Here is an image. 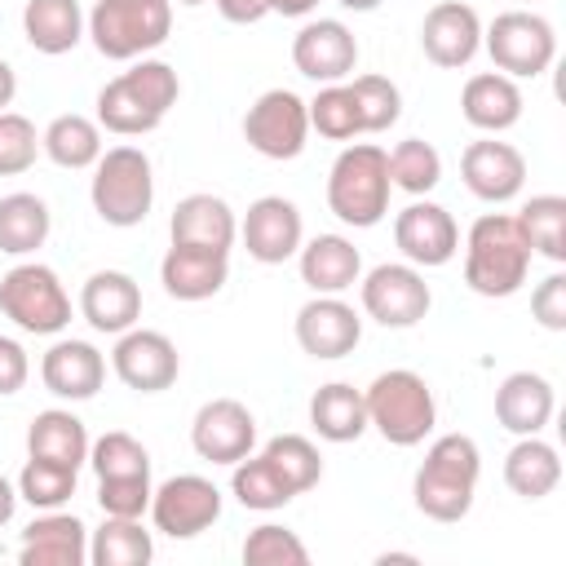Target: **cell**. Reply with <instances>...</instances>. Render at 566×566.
I'll list each match as a JSON object with an SVG mask.
<instances>
[{"label":"cell","mask_w":566,"mask_h":566,"mask_svg":"<svg viewBox=\"0 0 566 566\" xmlns=\"http://www.w3.org/2000/svg\"><path fill=\"white\" fill-rule=\"evenodd\" d=\"M75 473L80 469H71V464H53V460L31 455L18 473V500H27L31 509H62L75 495Z\"/></svg>","instance_id":"obj_40"},{"label":"cell","mask_w":566,"mask_h":566,"mask_svg":"<svg viewBox=\"0 0 566 566\" xmlns=\"http://www.w3.org/2000/svg\"><path fill=\"white\" fill-rule=\"evenodd\" d=\"M168 234L172 243H190V248H217V252H230L234 234H239V221L230 212V203L221 195H186L177 208H172V221H168Z\"/></svg>","instance_id":"obj_27"},{"label":"cell","mask_w":566,"mask_h":566,"mask_svg":"<svg viewBox=\"0 0 566 566\" xmlns=\"http://www.w3.org/2000/svg\"><path fill=\"white\" fill-rule=\"evenodd\" d=\"M460 115L482 128V133H504L522 119V88L513 75L504 71H482V75H469L464 80V93H460Z\"/></svg>","instance_id":"obj_26"},{"label":"cell","mask_w":566,"mask_h":566,"mask_svg":"<svg viewBox=\"0 0 566 566\" xmlns=\"http://www.w3.org/2000/svg\"><path fill=\"white\" fill-rule=\"evenodd\" d=\"M230 491L243 509H256V513H274L292 500V486L279 478V469L265 455H243L230 473Z\"/></svg>","instance_id":"obj_37"},{"label":"cell","mask_w":566,"mask_h":566,"mask_svg":"<svg viewBox=\"0 0 566 566\" xmlns=\"http://www.w3.org/2000/svg\"><path fill=\"white\" fill-rule=\"evenodd\" d=\"M460 177L482 203H509L526 181V159L509 142H469L460 155Z\"/></svg>","instance_id":"obj_20"},{"label":"cell","mask_w":566,"mask_h":566,"mask_svg":"<svg viewBox=\"0 0 566 566\" xmlns=\"http://www.w3.org/2000/svg\"><path fill=\"white\" fill-rule=\"evenodd\" d=\"M517 226L531 252L548 261H566V199L562 195H531L517 212Z\"/></svg>","instance_id":"obj_36"},{"label":"cell","mask_w":566,"mask_h":566,"mask_svg":"<svg viewBox=\"0 0 566 566\" xmlns=\"http://www.w3.org/2000/svg\"><path fill=\"white\" fill-rule=\"evenodd\" d=\"M27 376H31V358H27V349H22L13 336H0V398L18 394V389L27 385Z\"/></svg>","instance_id":"obj_48"},{"label":"cell","mask_w":566,"mask_h":566,"mask_svg":"<svg viewBox=\"0 0 566 566\" xmlns=\"http://www.w3.org/2000/svg\"><path fill=\"white\" fill-rule=\"evenodd\" d=\"M385 155H389V181L407 195H429L442 181V155L420 137H407Z\"/></svg>","instance_id":"obj_39"},{"label":"cell","mask_w":566,"mask_h":566,"mask_svg":"<svg viewBox=\"0 0 566 566\" xmlns=\"http://www.w3.org/2000/svg\"><path fill=\"white\" fill-rule=\"evenodd\" d=\"M97 504L106 517H142L150 509V478H97Z\"/></svg>","instance_id":"obj_46"},{"label":"cell","mask_w":566,"mask_h":566,"mask_svg":"<svg viewBox=\"0 0 566 566\" xmlns=\"http://www.w3.org/2000/svg\"><path fill=\"white\" fill-rule=\"evenodd\" d=\"M243 562L248 566H305L310 562V548L301 544L296 531H287L279 522H261L243 539Z\"/></svg>","instance_id":"obj_44"},{"label":"cell","mask_w":566,"mask_h":566,"mask_svg":"<svg viewBox=\"0 0 566 566\" xmlns=\"http://www.w3.org/2000/svg\"><path fill=\"white\" fill-rule=\"evenodd\" d=\"M261 455L279 469V478L292 486V495L318 486V478H323V455H318V447H314L310 438H301V433H279V438H270Z\"/></svg>","instance_id":"obj_38"},{"label":"cell","mask_w":566,"mask_h":566,"mask_svg":"<svg viewBox=\"0 0 566 566\" xmlns=\"http://www.w3.org/2000/svg\"><path fill=\"white\" fill-rule=\"evenodd\" d=\"M0 314L31 336H57L71 323V296L49 265L22 261L0 279Z\"/></svg>","instance_id":"obj_8"},{"label":"cell","mask_w":566,"mask_h":566,"mask_svg":"<svg viewBox=\"0 0 566 566\" xmlns=\"http://www.w3.org/2000/svg\"><path fill=\"white\" fill-rule=\"evenodd\" d=\"M504 482H509V491L522 495V500H544V495H553L557 482H562V460H557V451H553L539 433H526V438H517V442L509 447V455H504Z\"/></svg>","instance_id":"obj_30"},{"label":"cell","mask_w":566,"mask_h":566,"mask_svg":"<svg viewBox=\"0 0 566 566\" xmlns=\"http://www.w3.org/2000/svg\"><path fill=\"white\" fill-rule=\"evenodd\" d=\"M84 9L80 0H27L22 9V31L31 40L35 53H71L80 40H84Z\"/></svg>","instance_id":"obj_29"},{"label":"cell","mask_w":566,"mask_h":566,"mask_svg":"<svg viewBox=\"0 0 566 566\" xmlns=\"http://www.w3.org/2000/svg\"><path fill=\"white\" fill-rule=\"evenodd\" d=\"M111 367L137 394H164V389H172V380L181 371V358H177V345L164 332L128 327V332H119V340L111 349Z\"/></svg>","instance_id":"obj_13"},{"label":"cell","mask_w":566,"mask_h":566,"mask_svg":"<svg viewBox=\"0 0 566 566\" xmlns=\"http://www.w3.org/2000/svg\"><path fill=\"white\" fill-rule=\"evenodd\" d=\"M217 9H221L226 22L248 27V22H261L270 13V0H217Z\"/></svg>","instance_id":"obj_49"},{"label":"cell","mask_w":566,"mask_h":566,"mask_svg":"<svg viewBox=\"0 0 566 566\" xmlns=\"http://www.w3.org/2000/svg\"><path fill=\"white\" fill-rule=\"evenodd\" d=\"M531 314H535L539 327L566 332V274H548V279L531 292Z\"/></svg>","instance_id":"obj_47"},{"label":"cell","mask_w":566,"mask_h":566,"mask_svg":"<svg viewBox=\"0 0 566 566\" xmlns=\"http://www.w3.org/2000/svg\"><path fill=\"white\" fill-rule=\"evenodd\" d=\"M88 464L97 478H150V455L133 433H102L97 442H88Z\"/></svg>","instance_id":"obj_42"},{"label":"cell","mask_w":566,"mask_h":566,"mask_svg":"<svg viewBox=\"0 0 566 566\" xmlns=\"http://www.w3.org/2000/svg\"><path fill=\"white\" fill-rule=\"evenodd\" d=\"M40 155V137L35 124L18 111H0V177H18L35 164Z\"/></svg>","instance_id":"obj_45"},{"label":"cell","mask_w":566,"mask_h":566,"mask_svg":"<svg viewBox=\"0 0 566 566\" xmlns=\"http://www.w3.org/2000/svg\"><path fill=\"white\" fill-rule=\"evenodd\" d=\"M486 40V53L495 62V71L504 75H544L557 57V35H553V22L531 13V9H509V13H495V22L482 31Z\"/></svg>","instance_id":"obj_9"},{"label":"cell","mask_w":566,"mask_h":566,"mask_svg":"<svg viewBox=\"0 0 566 566\" xmlns=\"http://www.w3.org/2000/svg\"><path fill=\"white\" fill-rule=\"evenodd\" d=\"M80 314L88 318L93 332H106V336H119L128 327H137L142 318V287L133 274L124 270H97L84 279L80 287Z\"/></svg>","instance_id":"obj_22"},{"label":"cell","mask_w":566,"mask_h":566,"mask_svg":"<svg viewBox=\"0 0 566 566\" xmlns=\"http://www.w3.org/2000/svg\"><path fill=\"white\" fill-rule=\"evenodd\" d=\"M349 93H354L363 133H385V128L398 124V115H402V93H398L394 80H385V75H358V80L349 84Z\"/></svg>","instance_id":"obj_43"},{"label":"cell","mask_w":566,"mask_h":566,"mask_svg":"<svg viewBox=\"0 0 566 566\" xmlns=\"http://www.w3.org/2000/svg\"><path fill=\"white\" fill-rule=\"evenodd\" d=\"M394 243L411 265L433 270V265H447L460 252V230H455V221L442 203L424 199V203H407L394 217Z\"/></svg>","instance_id":"obj_17"},{"label":"cell","mask_w":566,"mask_h":566,"mask_svg":"<svg viewBox=\"0 0 566 566\" xmlns=\"http://www.w3.org/2000/svg\"><path fill=\"white\" fill-rule=\"evenodd\" d=\"M172 31V0H97L88 13L93 49L111 62L159 49Z\"/></svg>","instance_id":"obj_7"},{"label":"cell","mask_w":566,"mask_h":566,"mask_svg":"<svg viewBox=\"0 0 566 566\" xmlns=\"http://www.w3.org/2000/svg\"><path fill=\"white\" fill-rule=\"evenodd\" d=\"M13 93H18V75H13V66L0 57V111L13 102Z\"/></svg>","instance_id":"obj_52"},{"label":"cell","mask_w":566,"mask_h":566,"mask_svg":"<svg viewBox=\"0 0 566 566\" xmlns=\"http://www.w3.org/2000/svg\"><path fill=\"white\" fill-rule=\"evenodd\" d=\"M478 44H482V18L473 13V4L442 0L420 22V49L433 66H447V71L469 66Z\"/></svg>","instance_id":"obj_19"},{"label":"cell","mask_w":566,"mask_h":566,"mask_svg":"<svg viewBox=\"0 0 566 566\" xmlns=\"http://www.w3.org/2000/svg\"><path fill=\"white\" fill-rule=\"evenodd\" d=\"M243 137L265 159H296L310 137V111L292 88H270L248 106Z\"/></svg>","instance_id":"obj_10"},{"label":"cell","mask_w":566,"mask_h":566,"mask_svg":"<svg viewBox=\"0 0 566 566\" xmlns=\"http://www.w3.org/2000/svg\"><path fill=\"white\" fill-rule=\"evenodd\" d=\"M13 509H18V486L9 478H0V526L13 522Z\"/></svg>","instance_id":"obj_50"},{"label":"cell","mask_w":566,"mask_h":566,"mask_svg":"<svg viewBox=\"0 0 566 566\" xmlns=\"http://www.w3.org/2000/svg\"><path fill=\"white\" fill-rule=\"evenodd\" d=\"M40 150L57 164V168H93L102 155V124L88 115H57L44 137Z\"/></svg>","instance_id":"obj_35"},{"label":"cell","mask_w":566,"mask_h":566,"mask_svg":"<svg viewBox=\"0 0 566 566\" xmlns=\"http://www.w3.org/2000/svg\"><path fill=\"white\" fill-rule=\"evenodd\" d=\"M243 234V248L252 261L261 265H283L301 252V239H305V226H301V212L292 199L283 195H261L256 203H248V217L239 226Z\"/></svg>","instance_id":"obj_15"},{"label":"cell","mask_w":566,"mask_h":566,"mask_svg":"<svg viewBox=\"0 0 566 566\" xmlns=\"http://www.w3.org/2000/svg\"><path fill=\"white\" fill-rule=\"evenodd\" d=\"M495 420L526 438V433H539L548 420H553V385L539 376V371H513L500 380L495 389Z\"/></svg>","instance_id":"obj_28"},{"label":"cell","mask_w":566,"mask_h":566,"mask_svg":"<svg viewBox=\"0 0 566 566\" xmlns=\"http://www.w3.org/2000/svg\"><path fill=\"white\" fill-rule=\"evenodd\" d=\"M181 80L168 62L142 57L133 71L115 75L97 93V124L115 137H142L164 124V115L177 106Z\"/></svg>","instance_id":"obj_1"},{"label":"cell","mask_w":566,"mask_h":566,"mask_svg":"<svg viewBox=\"0 0 566 566\" xmlns=\"http://www.w3.org/2000/svg\"><path fill=\"white\" fill-rule=\"evenodd\" d=\"M226 279H230V252L217 248L172 243L159 261V283L172 301H208L226 287Z\"/></svg>","instance_id":"obj_21"},{"label":"cell","mask_w":566,"mask_h":566,"mask_svg":"<svg viewBox=\"0 0 566 566\" xmlns=\"http://www.w3.org/2000/svg\"><path fill=\"white\" fill-rule=\"evenodd\" d=\"M363 402H367V429H376L394 447H420L438 424L433 389L424 385V376L407 367L380 371L363 389Z\"/></svg>","instance_id":"obj_4"},{"label":"cell","mask_w":566,"mask_h":566,"mask_svg":"<svg viewBox=\"0 0 566 566\" xmlns=\"http://www.w3.org/2000/svg\"><path fill=\"white\" fill-rule=\"evenodd\" d=\"M336 4H345V9H354V13H371L380 0H336Z\"/></svg>","instance_id":"obj_53"},{"label":"cell","mask_w":566,"mask_h":566,"mask_svg":"<svg viewBox=\"0 0 566 566\" xmlns=\"http://www.w3.org/2000/svg\"><path fill=\"white\" fill-rule=\"evenodd\" d=\"M318 0H270V13H283V18H305Z\"/></svg>","instance_id":"obj_51"},{"label":"cell","mask_w":566,"mask_h":566,"mask_svg":"<svg viewBox=\"0 0 566 566\" xmlns=\"http://www.w3.org/2000/svg\"><path fill=\"white\" fill-rule=\"evenodd\" d=\"M358 296H363L367 318H376L380 327H416L433 305V292H429L424 274L411 261L407 265H398V261L376 265L358 283Z\"/></svg>","instance_id":"obj_11"},{"label":"cell","mask_w":566,"mask_h":566,"mask_svg":"<svg viewBox=\"0 0 566 566\" xmlns=\"http://www.w3.org/2000/svg\"><path fill=\"white\" fill-rule=\"evenodd\" d=\"M49 226H53V217H49V203L40 195L13 190V195L0 199V252L27 256V252L44 248Z\"/></svg>","instance_id":"obj_33"},{"label":"cell","mask_w":566,"mask_h":566,"mask_svg":"<svg viewBox=\"0 0 566 566\" xmlns=\"http://www.w3.org/2000/svg\"><path fill=\"white\" fill-rule=\"evenodd\" d=\"M155 557V539L142 517H106L88 539L93 566H146Z\"/></svg>","instance_id":"obj_34"},{"label":"cell","mask_w":566,"mask_h":566,"mask_svg":"<svg viewBox=\"0 0 566 566\" xmlns=\"http://www.w3.org/2000/svg\"><path fill=\"white\" fill-rule=\"evenodd\" d=\"M150 517L168 539H195L221 517V491L199 473H177L150 491Z\"/></svg>","instance_id":"obj_12"},{"label":"cell","mask_w":566,"mask_h":566,"mask_svg":"<svg viewBox=\"0 0 566 566\" xmlns=\"http://www.w3.org/2000/svg\"><path fill=\"white\" fill-rule=\"evenodd\" d=\"M531 243L509 212H486L469 226L464 239V283L478 296H513L531 274Z\"/></svg>","instance_id":"obj_3"},{"label":"cell","mask_w":566,"mask_h":566,"mask_svg":"<svg viewBox=\"0 0 566 566\" xmlns=\"http://www.w3.org/2000/svg\"><path fill=\"white\" fill-rule=\"evenodd\" d=\"M177 4H203V0H177Z\"/></svg>","instance_id":"obj_55"},{"label":"cell","mask_w":566,"mask_h":566,"mask_svg":"<svg viewBox=\"0 0 566 566\" xmlns=\"http://www.w3.org/2000/svg\"><path fill=\"white\" fill-rule=\"evenodd\" d=\"M305 111H310V128H318V137H327V142H349L363 133L349 84H323L318 97L305 102Z\"/></svg>","instance_id":"obj_41"},{"label":"cell","mask_w":566,"mask_h":566,"mask_svg":"<svg viewBox=\"0 0 566 566\" xmlns=\"http://www.w3.org/2000/svg\"><path fill=\"white\" fill-rule=\"evenodd\" d=\"M376 562H380V566H389V562H416V553H380Z\"/></svg>","instance_id":"obj_54"},{"label":"cell","mask_w":566,"mask_h":566,"mask_svg":"<svg viewBox=\"0 0 566 566\" xmlns=\"http://www.w3.org/2000/svg\"><path fill=\"white\" fill-rule=\"evenodd\" d=\"M88 199H93V212L106 226H119V230L142 226L150 203H155V172H150L146 150H137V146L102 150L97 164H93Z\"/></svg>","instance_id":"obj_6"},{"label":"cell","mask_w":566,"mask_h":566,"mask_svg":"<svg viewBox=\"0 0 566 566\" xmlns=\"http://www.w3.org/2000/svg\"><path fill=\"white\" fill-rule=\"evenodd\" d=\"M27 451L40 455V460H53V464H71L80 469L88 460V429L80 416L62 411V407H49L31 420L27 429Z\"/></svg>","instance_id":"obj_32"},{"label":"cell","mask_w":566,"mask_h":566,"mask_svg":"<svg viewBox=\"0 0 566 566\" xmlns=\"http://www.w3.org/2000/svg\"><path fill=\"white\" fill-rule=\"evenodd\" d=\"M40 380L53 398L84 402L102 389L106 380V358L88 340H53L49 354L40 358Z\"/></svg>","instance_id":"obj_23"},{"label":"cell","mask_w":566,"mask_h":566,"mask_svg":"<svg viewBox=\"0 0 566 566\" xmlns=\"http://www.w3.org/2000/svg\"><path fill=\"white\" fill-rule=\"evenodd\" d=\"M478 473H482V455L469 433L433 438L424 451V464L416 469V482H411L416 509L433 522H460L473 509Z\"/></svg>","instance_id":"obj_2"},{"label":"cell","mask_w":566,"mask_h":566,"mask_svg":"<svg viewBox=\"0 0 566 566\" xmlns=\"http://www.w3.org/2000/svg\"><path fill=\"white\" fill-rule=\"evenodd\" d=\"M252 442H256V420L239 398H212L195 411L190 447L199 451V460L239 464L243 455H252Z\"/></svg>","instance_id":"obj_14"},{"label":"cell","mask_w":566,"mask_h":566,"mask_svg":"<svg viewBox=\"0 0 566 566\" xmlns=\"http://www.w3.org/2000/svg\"><path fill=\"white\" fill-rule=\"evenodd\" d=\"M292 62L314 84H340L358 66V40L336 18H314L292 40Z\"/></svg>","instance_id":"obj_16"},{"label":"cell","mask_w":566,"mask_h":566,"mask_svg":"<svg viewBox=\"0 0 566 566\" xmlns=\"http://www.w3.org/2000/svg\"><path fill=\"white\" fill-rule=\"evenodd\" d=\"M389 155L376 142H358L345 146L327 172V208L345 221V226H376L389 212Z\"/></svg>","instance_id":"obj_5"},{"label":"cell","mask_w":566,"mask_h":566,"mask_svg":"<svg viewBox=\"0 0 566 566\" xmlns=\"http://www.w3.org/2000/svg\"><path fill=\"white\" fill-rule=\"evenodd\" d=\"M310 424L323 442H358L367 433V402L363 389L332 380L310 398Z\"/></svg>","instance_id":"obj_31"},{"label":"cell","mask_w":566,"mask_h":566,"mask_svg":"<svg viewBox=\"0 0 566 566\" xmlns=\"http://www.w3.org/2000/svg\"><path fill=\"white\" fill-rule=\"evenodd\" d=\"M296 256H301V283L314 296H340L363 274V256L345 234H314L310 243H301Z\"/></svg>","instance_id":"obj_25"},{"label":"cell","mask_w":566,"mask_h":566,"mask_svg":"<svg viewBox=\"0 0 566 566\" xmlns=\"http://www.w3.org/2000/svg\"><path fill=\"white\" fill-rule=\"evenodd\" d=\"M363 340V318L340 296H314L296 310V345L310 358H345Z\"/></svg>","instance_id":"obj_18"},{"label":"cell","mask_w":566,"mask_h":566,"mask_svg":"<svg viewBox=\"0 0 566 566\" xmlns=\"http://www.w3.org/2000/svg\"><path fill=\"white\" fill-rule=\"evenodd\" d=\"M22 566H84L88 562V531L75 513H53L44 509V517H35L22 531V548H18Z\"/></svg>","instance_id":"obj_24"}]
</instances>
